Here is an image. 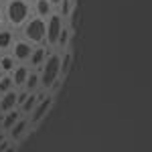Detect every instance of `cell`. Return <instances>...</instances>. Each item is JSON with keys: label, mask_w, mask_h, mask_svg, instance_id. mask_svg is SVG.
Returning <instances> with one entry per match:
<instances>
[{"label": "cell", "mask_w": 152, "mask_h": 152, "mask_svg": "<svg viewBox=\"0 0 152 152\" xmlns=\"http://www.w3.org/2000/svg\"><path fill=\"white\" fill-rule=\"evenodd\" d=\"M6 23V16H4V8H0V28H2V24Z\"/></svg>", "instance_id": "44dd1931"}, {"label": "cell", "mask_w": 152, "mask_h": 152, "mask_svg": "<svg viewBox=\"0 0 152 152\" xmlns=\"http://www.w3.org/2000/svg\"><path fill=\"white\" fill-rule=\"evenodd\" d=\"M63 20H65V18H63L57 10L47 18V43L51 47H59V39H61V33H63V28H65Z\"/></svg>", "instance_id": "277c9868"}, {"label": "cell", "mask_w": 152, "mask_h": 152, "mask_svg": "<svg viewBox=\"0 0 152 152\" xmlns=\"http://www.w3.org/2000/svg\"><path fill=\"white\" fill-rule=\"evenodd\" d=\"M37 83H39V75L31 71V75H28V79H26V83H24V87H26V91H33V89L37 87Z\"/></svg>", "instance_id": "e0dca14e"}, {"label": "cell", "mask_w": 152, "mask_h": 152, "mask_svg": "<svg viewBox=\"0 0 152 152\" xmlns=\"http://www.w3.org/2000/svg\"><path fill=\"white\" fill-rule=\"evenodd\" d=\"M26 124L28 122H24V120H20V122H16L14 126H12V138H18L20 134L24 132V128H26Z\"/></svg>", "instance_id": "2e32d148"}, {"label": "cell", "mask_w": 152, "mask_h": 152, "mask_svg": "<svg viewBox=\"0 0 152 152\" xmlns=\"http://www.w3.org/2000/svg\"><path fill=\"white\" fill-rule=\"evenodd\" d=\"M2 140H4V138H2V136H0V142H2Z\"/></svg>", "instance_id": "d4e9b609"}, {"label": "cell", "mask_w": 152, "mask_h": 152, "mask_svg": "<svg viewBox=\"0 0 152 152\" xmlns=\"http://www.w3.org/2000/svg\"><path fill=\"white\" fill-rule=\"evenodd\" d=\"M12 75H4V77H2V81H0V91H4V94H6V91H10V87H12Z\"/></svg>", "instance_id": "ac0fdd59"}, {"label": "cell", "mask_w": 152, "mask_h": 152, "mask_svg": "<svg viewBox=\"0 0 152 152\" xmlns=\"http://www.w3.org/2000/svg\"><path fill=\"white\" fill-rule=\"evenodd\" d=\"M49 105H51V97H47L45 102H41V104L37 105V110H35V116H33V122H39L41 118L45 116V112L49 110Z\"/></svg>", "instance_id": "7c38bea8"}, {"label": "cell", "mask_w": 152, "mask_h": 152, "mask_svg": "<svg viewBox=\"0 0 152 152\" xmlns=\"http://www.w3.org/2000/svg\"><path fill=\"white\" fill-rule=\"evenodd\" d=\"M69 67H71V53L67 51V53L61 57V75H67V73H69Z\"/></svg>", "instance_id": "5bb4252c"}, {"label": "cell", "mask_w": 152, "mask_h": 152, "mask_svg": "<svg viewBox=\"0 0 152 152\" xmlns=\"http://www.w3.org/2000/svg\"><path fill=\"white\" fill-rule=\"evenodd\" d=\"M28 75H31V71H28L26 65H16L14 71H12V81H14V85H24Z\"/></svg>", "instance_id": "9c48e42d"}, {"label": "cell", "mask_w": 152, "mask_h": 152, "mask_svg": "<svg viewBox=\"0 0 152 152\" xmlns=\"http://www.w3.org/2000/svg\"><path fill=\"white\" fill-rule=\"evenodd\" d=\"M16 122H18V114H16V112H12V114H8V116L2 120V126H4L6 130H12V126H14Z\"/></svg>", "instance_id": "9a60e30c"}, {"label": "cell", "mask_w": 152, "mask_h": 152, "mask_svg": "<svg viewBox=\"0 0 152 152\" xmlns=\"http://www.w3.org/2000/svg\"><path fill=\"white\" fill-rule=\"evenodd\" d=\"M33 51H35V45L28 43L26 39H16L12 43V57L16 61H28L31 55H33Z\"/></svg>", "instance_id": "5b68a950"}, {"label": "cell", "mask_w": 152, "mask_h": 152, "mask_svg": "<svg viewBox=\"0 0 152 152\" xmlns=\"http://www.w3.org/2000/svg\"><path fill=\"white\" fill-rule=\"evenodd\" d=\"M59 75H61V57H59L57 53H53V55H49V57L45 59V63H43L41 83H43L45 87H51V85H55V81L59 79Z\"/></svg>", "instance_id": "3957f363"}, {"label": "cell", "mask_w": 152, "mask_h": 152, "mask_svg": "<svg viewBox=\"0 0 152 152\" xmlns=\"http://www.w3.org/2000/svg\"><path fill=\"white\" fill-rule=\"evenodd\" d=\"M73 10H75V8H73L71 0H61V4H59V10H57V12L63 16V18H67V16H69Z\"/></svg>", "instance_id": "4fadbf2b"}, {"label": "cell", "mask_w": 152, "mask_h": 152, "mask_svg": "<svg viewBox=\"0 0 152 152\" xmlns=\"http://www.w3.org/2000/svg\"><path fill=\"white\" fill-rule=\"evenodd\" d=\"M2 120H4V118H0V122H2Z\"/></svg>", "instance_id": "484cf974"}, {"label": "cell", "mask_w": 152, "mask_h": 152, "mask_svg": "<svg viewBox=\"0 0 152 152\" xmlns=\"http://www.w3.org/2000/svg\"><path fill=\"white\" fill-rule=\"evenodd\" d=\"M33 105H35V95H31V97H26V99H24L23 110H24V112H31V110H33Z\"/></svg>", "instance_id": "ffe728a7"}, {"label": "cell", "mask_w": 152, "mask_h": 152, "mask_svg": "<svg viewBox=\"0 0 152 152\" xmlns=\"http://www.w3.org/2000/svg\"><path fill=\"white\" fill-rule=\"evenodd\" d=\"M4 152H14V148H8V150H4Z\"/></svg>", "instance_id": "cb8c5ba5"}, {"label": "cell", "mask_w": 152, "mask_h": 152, "mask_svg": "<svg viewBox=\"0 0 152 152\" xmlns=\"http://www.w3.org/2000/svg\"><path fill=\"white\" fill-rule=\"evenodd\" d=\"M49 2H51V4H53L55 8H59V4H61V0H49Z\"/></svg>", "instance_id": "7402d4cb"}, {"label": "cell", "mask_w": 152, "mask_h": 152, "mask_svg": "<svg viewBox=\"0 0 152 152\" xmlns=\"http://www.w3.org/2000/svg\"><path fill=\"white\" fill-rule=\"evenodd\" d=\"M59 45H61V47H67V45H69V31H67V28H63L61 39H59Z\"/></svg>", "instance_id": "d6986e66"}, {"label": "cell", "mask_w": 152, "mask_h": 152, "mask_svg": "<svg viewBox=\"0 0 152 152\" xmlns=\"http://www.w3.org/2000/svg\"><path fill=\"white\" fill-rule=\"evenodd\" d=\"M4 16L6 23L10 24L12 28H23L24 23L31 18L33 14V4L31 0H6L4 2Z\"/></svg>", "instance_id": "6da1fadb"}, {"label": "cell", "mask_w": 152, "mask_h": 152, "mask_svg": "<svg viewBox=\"0 0 152 152\" xmlns=\"http://www.w3.org/2000/svg\"><path fill=\"white\" fill-rule=\"evenodd\" d=\"M2 77H4V71L0 69V81H2Z\"/></svg>", "instance_id": "603a6c76"}, {"label": "cell", "mask_w": 152, "mask_h": 152, "mask_svg": "<svg viewBox=\"0 0 152 152\" xmlns=\"http://www.w3.org/2000/svg\"><path fill=\"white\" fill-rule=\"evenodd\" d=\"M16 67V59L8 55V53H4V55H0V69L4 71V73H12Z\"/></svg>", "instance_id": "8fae6325"}, {"label": "cell", "mask_w": 152, "mask_h": 152, "mask_svg": "<svg viewBox=\"0 0 152 152\" xmlns=\"http://www.w3.org/2000/svg\"><path fill=\"white\" fill-rule=\"evenodd\" d=\"M20 31H23V39H26L28 43H33L35 47L47 43V18L31 16Z\"/></svg>", "instance_id": "7a4b0ae2"}, {"label": "cell", "mask_w": 152, "mask_h": 152, "mask_svg": "<svg viewBox=\"0 0 152 152\" xmlns=\"http://www.w3.org/2000/svg\"><path fill=\"white\" fill-rule=\"evenodd\" d=\"M16 104H18V95H16V91H6L4 97L0 99V107H2L4 112H10Z\"/></svg>", "instance_id": "30bf717a"}, {"label": "cell", "mask_w": 152, "mask_h": 152, "mask_svg": "<svg viewBox=\"0 0 152 152\" xmlns=\"http://www.w3.org/2000/svg\"><path fill=\"white\" fill-rule=\"evenodd\" d=\"M33 12H37V16H41V18H49V16L55 12V6H53L49 0H35Z\"/></svg>", "instance_id": "52a82bcc"}, {"label": "cell", "mask_w": 152, "mask_h": 152, "mask_svg": "<svg viewBox=\"0 0 152 152\" xmlns=\"http://www.w3.org/2000/svg\"><path fill=\"white\" fill-rule=\"evenodd\" d=\"M14 41H16V39H14V28L2 26V28H0V51H2V53L10 51Z\"/></svg>", "instance_id": "8992f818"}, {"label": "cell", "mask_w": 152, "mask_h": 152, "mask_svg": "<svg viewBox=\"0 0 152 152\" xmlns=\"http://www.w3.org/2000/svg\"><path fill=\"white\" fill-rule=\"evenodd\" d=\"M47 49L43 47V45H37L35 51H33V55H31V59H28V63H31V67H43V63H45V59H47Z\"/></svg>", "instance_id": "ba28073f"}]
</instances>
